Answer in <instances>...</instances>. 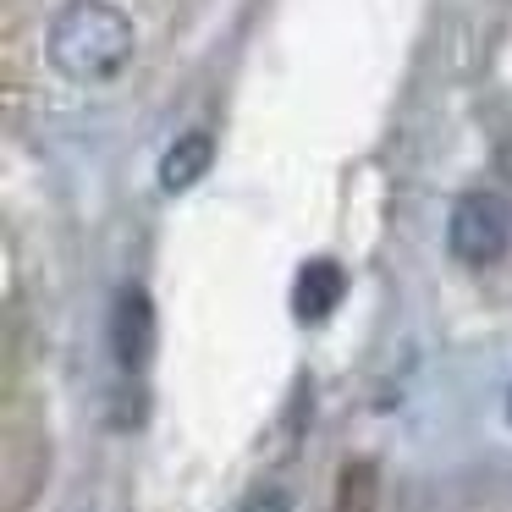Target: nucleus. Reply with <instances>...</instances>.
I'll return each instance as SVG.
<instances>
[{"instance_id":"nucleus-1","label":"nucleus","mask_w":512,"mask_h":512,"mask_svg":"<svg viewBox=\"0 0 512 512\" xmlns=\"http://www.w3.org/2000/svg\"><path fill=\"white\" fill-rule=\"evenodd\" d=\"M133 56V17L111 0H67L45 28V61L72 83H105Z\"/></svg>"},{"instance_id":"nucleus-8","label":"nucleus","mask_w":512,"mask_h":512,"mask_svg":"<svg viewBox=\"0 0 512 512\" xmlns=\"http://www.w3.org/2000/svg\"><path fill=\"white\" fill-rule=\"evenodd\" d=\"M507 413H512V402H507Z\"/></svg>"},{"instance_id":"nucleus-2","label":"nucleus","mask_w":512,"mask_h":512,"mask_svg":"<svg viewBox=\"0 0 512 512\" xmlns=\"http://www.w3.org/2000/svg\"><path fill=\"white\" fill-rule=\"evenodd\" d=\"M507 243H512V204L501 193L479 188L452 204V221H446L452 259H463V265H496L507 254Z\"/></svg>"},{"instance_id":"nucleus-3","label":"nucleus","mask_w":512,"mask_h":512,"mask_svg":"<svg viewBox=\"0 0 512 512\" xmlns=\"http://www.w3.org/2000/svg\"><path fill=\"white\" fill-rule=\"evenodd\" d=\"M111 353L116 364L127 369V375H138V369L149 364V353H155V303H149L144 287H122L111 303Z\"/></svg>"},{"instance_id":"nucleus-7","label":"nucleus","mask_w":512,"mask_h":512,"mask_svg":"<svg viewBox=\"0 0 512 512\" xmlns=\"http://www.w3.org/2000/svg\"><path fill=\"white\" fill-rule=\"evenodd\" d=\"M237 512H292V496L281 485H259V490H248V501Z\"/></svg>"},{"instance_id":"nucleus-6","label":"nucleus","mask_w":512,"mask_h":512,"mask_svg":"<svg viewBox=\"0 0 512 512\" xmlns=\"http://www.w3.org/2000/svg\"><path fill=\"white\" fill-rule=\"evenodd\" d=\"M336 512H375V463H347L336 479Z\"/></svg>"},{"instance_id":"nucleus-4","label":"nucleus","mask_w":512,"mask_h":512,"mask_svg":"<svg viewBox=\"0 0 512 512\" xmlns=\"http://www.w3.org/2000/svg\"><path fill=\"white\" fill-rule=\"evenodd\" d=\"M347 292V270L336 265V259H309V265L292 276V314H298L303 325H320L325 314L342 303Z\"/></svg>"},{"instance_id":"nucleus-5","label":"nucleus","mask_w":512,"mask_h":512,"mask_svg":"<svg viewBox=\"0 0 512 512\" xmlns=\"http://www.w3.org/2000/svg\"><path fill=\"white\" fill-rule=\"evenodd\" d=\"M210 160H215V138L210 133H182L177 144L160 155V188H166V193H188L193 182L210 171Z\"/></svg>"}]
</instances>
